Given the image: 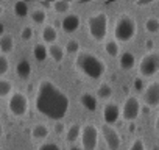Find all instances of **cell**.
Wrapping results in <instances>:
<instances>
[{"instance_id": "13", "label": "cell", "mask_w": 159, "mask_h": 150, "mask_svg": "<svg viewBox=\"0 0 159 150\" xmlns=\"http://www.w3.org/2000/svg\"><path fill=\"white\" fill-rule=\"evenodd\" d=\"M119 64H120V67H122L123 70H129V69H133L134 64H136V56H134L131 52H123V53L120 55V58H119Z\"/></svg>"}, {"instance_id": "39", "label": "cell", "mask_w": 159, "mask_h": 150, "mask_svg": "<svg viewBox=\"0 0 159 150\" xmlns=\"http://www.w3.org/2000/svg\"><path fill=\"white\" fill-rule=\"evenodd\" d=\"M137 7H145V5H150V2H136Z\"/></svg>"}, {"instance_id": "32", "label": "cell", "mask_w": 159, "mask_h": 150, "mask_svg": "<svg viewBox=\"0 0 159 150\" xmlns=\"http://www.w3.org/2000/svg\"><path fill=\"white\" fill-rule=\"evenodd\" d=\"M20 38H22L24 41H30V39L33 38V28H31V27H24L22 31H20Z\"/></svg>"}, {"instance_id": "14", "label": "cell", "mask_w": 159, "mask_h": 150, "mask_svg": "<svg viewBox=\"0 0 159 150\" xmlns=\"http://www.w3.org/2000/svg\"><path fill=\"white\" fill-rule=\"evenodd\" d=\"M16 72H17V75H19V78L27 80L30 75H31V64H30V61H27V59L19 61L17 66H16Z\"/></svg>"}, {"instance_id": "15", "label": "cell", "mask_w": 159, "mask_h": 150, "mask_svg": "<svg viewBox=\"0 0 159 150\" xmlns=\"http://www.w3.org/2000/svg\"><path fill=\"white\" fill-rule=\"evenodd\" d=\"M13 49H14L13 35L5 33V35L0 36V50H2L3 53H10V52H13Z\"/></svg>"}, {"instance_id": "6", "label": "cell", "mask_w": 159, "mask_h": 150, "mask_svg": "<svg viewBox=\"0 0 159 150\" xmlns=\"http://www.w3.org/2000/svg\"><path fill=\"white\" fill-rule=\"evenodd\" d=\"M8 110L13 116L16 117H22L28 113V99L25 94L22 92H13V96L8 100Z\"/></svg>"}, {"instance_id": "21", "label": "cell", "mask_w": 159, "mask_h": 150, "mask_svg": "<svg viewBox=\"0 0 159 150\" xmlns=\"http://www.w3.org/2000/svg\"><path fill=\"white\" fill-rule=\"evenodd\" d=\"M33 55L38 61H45L47 56H48V49L44 44H36L33 47Z\"/></svg>"}, {"instance_id": "18", "label": "cell", "mask_w": 159, "mask_h": 150, "mask_svg": "<svg viewBox=\"0 0 159 150\" xmlns=\"http://www.w3.org/2000/svg\"><path fill=\"white\" fill-rule=\"evenodd\" d=\"M13 83L10 82V80H7V78H0V97L2 99H5V97H11L13 96Z\"/></svg>"}, {"instance_id": "33", "label": "cell", "mask_w": 159, "mask_h": 150, "mask_svg": "<svg viewBox=\"0 0 159 150\" xmlns=\"http://www.w3.org/2000/svg\"><path fill=\"white\" fill-rule=\"evenodd\" d=\"M38 150H61V148H59V145L55 144V142H44V144L39 145Z\"/></svg>"}, {"instance_id": "2", "label": "cell", "mask_w": 159, "mask_h": 150, "mask_svg": "<svg viewBox=\"0 0 159 150\" xmlns=\"http://www.w3.org/2000/svg\"><path fill=\"white\" fill-rule=\"evenodd\" d=\"M75 66L80 72H83L84 75H88L92 80H98L106 70L105 61L91 52H80L76 55Z\"/></svg>"}, {"instance_id": "37", "label": "cell", "mask_w": 159, "mask_h": 150, "mask_svg": "<svg viewBox=\"0 0 159 150\" xmlns=\"http://www.w3.org/2000/svg\"><path fill=\"white\" fill-rule=\"evenodd\" d=\"M39 5L42 7V10L44 8H53V3H50V2H39Z\"/></svg>"}, {"instance_id": "35", "label": "cell", "mask_w": 159, "mask_h": 150, "mask_svg": "<svg viewBox=\"0 0 159 150\" xmlns=\"http://www.w3.org/2000/svg\"><path fill=\"white\" fill-rule=\"evenodd\" d=\"M142 88H143L142 80H140V78H136V80H134V89H136V91H142Z\"/></svg>"}, {"instance_id": "10", "label": "cell", "mask_w": 159, "mask_h": 150, "mask_svg": "<svg viewBox=\"0 0 159 150\" xmlns=\"http://www.w3.org/2000/svg\"><path fill=\"white\" fill-rule=\"evenodd\" d=\"M142 100L150 108L159 105V82H151L145 88V91L142 94Z\"/></svg>"}, {"instance_id": "12", "label": "cell", "mask_w": 159, "mask_h": 150, "mask_svg": "<svg viewBox=\"0 0 159 150\" xmlns=\"http://www.w3.org/2000/svg\"><path fill=\"white\" fill-rule=\"evenodd\" d=\"M80 22H81V21H80V16H76V14H67L62 19L61 27H62V30L66 33H73V31H76L80 28Z\"/></svg>"}, {"instance_id": "27", "label": "cell", "mask_w": 159, "mask_h": 150, "mask_svg": "<svg viewBox=\"0 0 159 150\" xmlns=\"http://www.w3.org/2000/svg\"><path fill=\"white\" fill-rule=\"evenodd\" d=\"M145 30H147L148 33H156V31H159V19H156V17H148V19L145 21Z\"/></svg>"}, {"instance_id": "22", "label": "cell", "mask_w": 159, "mask_h": 150, "mask_svg": "<svg viewBox=\"0 0 159 150\" xmlns=\"http://www.w3.org/2000/svg\"><path fill=\"white\" fill-rule=\"evenodd\" d=\"M48 53H50V56H52L56 63H61V61L64 59V50H62V47H61V45L52 44V45H50V49H48Z\"/></svg>"}, {"instance_id": "34", "label": "cell", "mask_w": 159, "mask_h": 150, "mask_svg": "<svg viewBox=\"0 0 159 150\" xmlns=\"http://www.w3.org/2000/svg\"><path fill=\"white\" fill-rule=\"evenodd\" d=\"M64 130H66L64 124H62V122H56V125H55V133L62 134V133H64Z\"/></svg>"}, {"instance_id": "9", "label": "cell", "mask_w": 159, "mask_h": 150, "mask_svg": "<svg viewBox=\"0 0 159 150\" xmlns=\"http://www.w3.org/2000/svg\"><path fill=\"white\" fill-rule=\"evenodd\" d=\"M102 134H103V139L109 150H117L120 147V144H122L120 134L112 125H108V124L102 125Z\"/></svg>"}, {"instance_id": "24", "label": "cell", "mask_w": 159, "mask_h": 150, "mask_svg": "<svg viewBox=\"0 0 159 150\" xmlns=\"http://www.w3.org/2000/svg\"><path fill=\"white\" fill-rule=\"evenodd\" d=\"M45 19H47V13H45V10H42V8H36V10L31 11V21H33L34 24L41 25V24L45 22Z\"/></svg>"}, {"instance_id": "29", "label": "cell", "mask_w": 159, "mask_h": 150, "mask_svg": "<svg viewBox=\"0 0 159 150\" xmlns=\"http://www.w3.org/2000/svg\"><path fill=\"white\" fill-rule=\"evenodd\" d=\"M64 50H67V53H72V55L73 53H80V42L76 39H69Z\"/></svg>"}, {"instance_id": "11", "label": "cell", "mask_w": 159, "mask_h": 150, "mask_svg": "<svg viewBox=\"0 0 159 150\" xmlns=\"http://www.w3.org/2000/svg\"><path fill=\"white\" fill-rule=\"evenodd\" d=\"M120 114H122V111H120L119 105L114 103V102L106 103L105 108H103V120H105V124H108V125L116 124V122L119 120Z\"/></svg>"}, {"instance_id": "38", "label": "cell", "mask_w": 159, "mask_h": 150, "mask_svg": "<svg viewBox=\"0 0 159 150\" xmlns=\"http://www.w3.org/2000/svg\"><path fill=\"white\" fill-rule=\"evenodd\" d=\"M154 128H156V131L159 133V113H157V117H156V122H154Z\"/></svg>"}, {"instance_id": "28", "label": "cell", "mask_w": 159, "mask_h": 150, "mask_svg": "<svg viewBox=\"0 0 159 150\" xmlns=\"http://www.w3.org/2000/svg\"><path fill=\"white\" fill-rule=\"evenodd\" d=\"M105 50L109 56H117L119 55V44L117 41H108L105 44Z\"/></svg>"}, {"instance_id": "36", "label": "cell", "mask_w": 159, "mask_h": 150, "mask_svg": "<svg viewBox=\"0 0 159 150\" xmlns=\"http://www.w3.org/2000/svg\"><path fill=\"white\" fill-rule=\"evenodd\" d=\"M153 45H154V44H153V39H147V41H145V49H147V50H153Z\"/></svg>"}, {"instance_id": "25", "label": "cell", "mask_w": 159, "mask_h": 150, "mask_svg": "<svg viewBox=\"0 0 159 150\" xmlns=\"http://www.w3.org/2000/svg\"><path fill=\"white\" fill-rule=\"evenodd\" d=\"M14 14L17 17H25L28 14V5L24 2V0H17L14 3Z\"/></svg>"}, {"instance_id": "31", "label": "cell", "mask_w": 159, "mask_h": 150, "mask_svg": "<svg viewBox=\"0 0 159 150\" xmlns=\"http://www.w3.org/2000/svg\"><path fill=\"white\" fill-rule=\"evenodd\" d=\"M129 150H147V148H145V144H143V139L136 138V139L133 141V144H131Z\"/></svg>"}, {"instance_id": "4", "label": "cell", "mask_w": 159, "mask_h": 150, "mask_svg": "<svg viewBox=\"0 0 159 150\" xmlns=\"http://www.w3.org/2000/svg\"><path fill=\"white\" fill-rule=\"evenodd\" d=\"M88 30L97 42H102L108 35V14L103 11L94 13L88 19Z\"/></svg>"}, {"instance_id": "17", "label": "cell", "mask_w": 159, "mask_h": 150, "mask_svg": "<svg viewBox=\"0 0 159 150\" xmlns=\"http://www.w3.org/2000/svg\"><path fill=\"white\" fill-rule=\"evenodd\" d=\"M80 102H81V105L86 110H89V111H95L97 110V99L92 94H89V92H84L81 97H80Z\"/></svg>"}, {"instance_id": "19", "label": "cell", "mask_w": 159, "mask_h": 150, "mask_svg": "<svg viewBox=\"0 0 159 150\" xmlns=\"http://www.w3.org/2000/svg\"><path fill=\"white\" fill-rule=\"evenodd\" d=\"M42 39H44V42H55L56 39H58V31H56V28L55 27H52V25H47V27H44V30H42Z\"/></svg>"}, {"instance_id": "16", "label": "cell", "mask_w": 159, "mask_h": 150, "mask_svg": "<svg viewBox=\"0 0 159 150\" xmlns=\"http://www.w3.org/2000/svg\"><path fill=\"white\" fill-rule=\"evenodd\" d=\"M81 131H83V128H81V125H80V124H72L69 127L67 133H66V139L69 142H75L78 138H81Z\"/></svg>"}, {"instance_id": "26", "label": "cell", "mask_w": 159, "mask_h": 150, "mask_svg": "<svg viewBox=\"0 0 159 150\" xmlns=\"http://www.w3.org/2000/svg\"><path fill=\"white\" fill-rule=\"evenodd\" d=\"M70 8H72V3L69 0H56V2H53V10L56 13H67Z\"/></svg>"}, {"instance_id": "1", "label": "cell", "mask_w": 159, "mask_h": 150, "mask_svg": "<svg viewBox=\"0 0 159 150\" xmlns=\"http://www.w3.org/2000/svg\"><path fill=\"white\" fill-rule=\"evenodd\" d=\"M36 110L52 119L59 122L69 111V97L50 80H42L36 92Z\"/></svg>"}, {"instance_id": "8", "label": "cell", "mask_w": 159, "mask_h": 150, "mask_svg": "<svg viewBox=\"0 0 159 150\" xmlns=\"http://www.w3.org/2000/svg\"><path fill=\"white\" fill-rule=\"evenodd\" d=\"M139 114H140V102L137 97L129 96L122 106V117L128 122H133L137 119Z\"/></svg>"}, {"instance_id": "20", "label": "cell", "mask_w": 159, "mask_h": 150, "mask_svg": "<svg viewBox=\"0 0 159 150\" xmlns=\"http://www.w3.org/2000/svg\"><path fill=\"white\" fill-rule=\"evenodd\" d=\"M48 128H47V125H44V124H38V125H34L33 127V130H31V136L34 138V139H44V138H47L48 136Z\"/></svg>"}, {"instance_id": "40", "label": "cell", "mask_w": 159, "mask_h": 150, "mask_svg": "<svg viewBox=\"0 0 159 150\" xmlns=\"http://www.w3.org/2000/svg\"><path fill=\"white\" fill-rule=\"evenodd\" d=\"M69 150H81V148H78V147H72V148H69Z\"/></svg>"}, {"instance_id": "3", "label": "cell", "mask_w": 159, "mask_h": 150, "mask_svg": "<svg viewBox=\"0 0 159 150\" xmlns=\"http://www.w3.org/2000/svg\"><path fill=\"white\" fill-rule=\"evenodd\" d=\"M137 31V25L136 21L129 16V14H122L117 21H116V27H114V36L117 42H129Z\"/></svg>"}, {"instance_id": "5", "label": "cell", "mask_w": 159, "mask_h": 150, "mask_svg": "<svg viewBox=\"0 0 159 150\" xmlns=\"http://www.w3.org/2000/svg\"><path fill=\"white\" fill-rule=\"evenodd\" d=\"M139 72L143 77H151V75L159 72V53L157 52H148L145 53L139 61Z\"/></svg>"}, {"instance_id": "30", "label": "cell", "mask_w": 159, "mask_h": 150, "mask_svg": "<svg viewBox=\"0 0 159 150\" xmlns=\"http://www.w3.org/2000/svg\"><path fill=\"white\" fill-rule=\"evenodd\" d=\"M8 69H10V61L5 55H2L0 56V75H5L8 72Z\"/></svg>"}, {"instance_id": "7", "label": "cell", "mask_w": 159, "mask_h": 150, "mask_svg": "<svg viewBox=\"0 0 159 150\" xmlns=\"http://www.w3.org/2000/svg\"><path fill=\"white\" fill-rule=\"evenodd\" d=\"M81 144H83V150H95L98 144V128L94 124H88L83 127Z\"/></svg>"}, {"instance_id": "23", "label": "cell", "mask_w": 159, "mask_h": 150, "mask_svg": "<svg viewBox=\"0 0 159 150\" xmlns=\"http://www.w3.org/2000/svg\"><path fill=\"white\" fill-rule=\"evenodd\" d=\"M97 96H98V99H103V100L111 99L112 97V86L108 85V83L100 85V88L97 89Z\"/></svg>"}]
</instances>
